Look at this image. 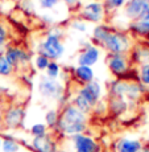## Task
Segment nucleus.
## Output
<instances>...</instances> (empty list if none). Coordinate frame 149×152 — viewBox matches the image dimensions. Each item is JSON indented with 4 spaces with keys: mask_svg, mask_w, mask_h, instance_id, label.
<instances>
[{
    "mask_svg": "<svg viewBox=\"0 0 149 152\" xmlns=\"http://www.w3.org/2000/svg\"><path fill=\"white\" fill-rule=\"evenodd\" d=\"M57 127L60 132L68 138L78 134H84L87 130V114L82 113L73 104H68L60 114Z\"/></svg>",
    "mask_w": 149,
    "mask_h": 152,
    "instance_id": "1",
    "label": "nucleus"
},
{
    "mask_svg": "<svg viewBox=\"0 0 149 152\" xmlns=\"http://www.w3.org/2000/svg\"><path fill=\"white\" fill-rule=\"evenodd\" d=\"M94 36L111 54H123L129 49V39L123 33L110 32L107 28L98 27L94 31Z\"/></svg>",
    "mask_w": 149,
    "mask_h": 152,
    "instance_id": "2",
    "label": "nucleus"
},
{
    "mask_svg": "<svg viewBox=\"0 0 149 152\" xmlns=\"http://www.w3.org/2000/svg\"><path fill=\"white\" fill-rule=\"evenodd\" d=\"M70 150L65 152H102V147L92 136L87 134H78L69 138Z\"/></svg>",
    "mask_w": 149,
    "mask_h": 152,
    "instance_id": "3",
    "label": "nucleus"
},
{
    "mask_svg": "<svg viewBox=\"0 0 149 152\" xmlns=\"http://www.w3.org/2000/svg\"><path fill=\"white\" fill-rule=\"evenodd\" d=\"M65 52V46L61 42L60 37L57 34L52 33L41 42L39 48V54L45 56L46 58H49L50 61H55L61 57Z\"/></svg>",
    "mask_w": 149,
    "mask_h": 152,
    "instance_id": "4",
    "label": "nucleus"
},
{
    "mask_svg": "<svg viewBox=\"0 0 149 152\" xmlns=\"http://www.w3.org/2000/svg\"><path fill=\"white\" fill-rule=\"evenodd\" d=\"M39 91L44 98L60 99L63 95V86L57 80H52L49 77H41L39 82Z\"/></svg>",
    "mask_w": 149,
    "mask_h": 152,
    "instance_id": "5",
    "label": "nucleus"
},
{
    "mask_svg": "<svg viewBox=\"0 0 149 152\" xmlns=\"http://www.w3.org/2000/svg\"><path fill=\"white\" fill-rule=\"evenodd\" d=\"M78 94H81L82 97L91 104L92 109H94L102 98V86L98 81L94 80V81H91V82L83 85V86L78 90Z\"/></svg>",
    "mask_w": 149,
    "mask_h": 152,
    "instance_id": "6",
    "label": "nucleus"
},
{
    "mask_svg": "<svg viewBox=\"0 0 149 152\" xmlns=\"http://www.w3.org/2000/svg\"><path fill=\"white\" fill-rule=\"evenodd\" d=\"M31 147L34 152H60L57 142L49 134L39 138H32Z\"/></svg>",
    "mask_w": 149,
    "mask_h": 152,
    "instance_id": "7",
    "label": "nucleus"
},
{
    "mask_svg": "<svg viewBox=\"0 0 149 152\" xmlns=\"http://www.w3.org/2000/svg\"><path fill=\"white\" fill-rule=\"evenodd\" d=\"M107 66L115 75H123L129 69V62L124 54H111L107 58Z\"/></svg>",
    "mask_w": 149,
    "mask_h": 152,
    "instance_id": "8",
    "label": "nucleus"
},
{
    "mask_svg": "<svg viewBox=\"0 0 149 152\" xmlns=\"http://www.w3.org/2000/svg\"><path fill=\"white\" fill-rule=\"evenodd\" d=\"M148 10L149 0H129L125 4V15L133 20H139Z\"/></svg>",
    "mask_w": 149,
    "mask_h": 152,
    "instance_id": "9",
    "label": "nucleus"
},
{
    "mask_svg": "<svg viewBox=\"0 0 149 152\" xmlns=\"http://www.w3.org/2000/svg\"><path fill=\"white\" fill-rule=\"evenodd\" d=\"M24 110L21 107H9L4 114H3V123L8 128H16L21 124L24 119Z\"/></svg>",
    "mask_w": 149,
    "mask_h": 152,
    "instance_id": "10",
    "label": "nucleus"
},
{
    "mask_svg": "<svg viewBox=\"0 0 149 152\" xmlns=\"http://www.w3.org/2000/svg\"><path fill=\"white\" fill-rule=\"evenodd\" d=\"M4 57L7 58V61L11 64V66L15 69L16 66L24 65L29 61V54L25 50L20 48H9L5 52Z\"/></svg>",
    "mask_w": 149,
    "mask_h": 152,
    "instance_id": "11",
    "label": "nucleus"
},
{
    "mask_svg": "<svg viewBox=\"0 0 149 152\" xmlns=\"http://www.w3.org/2000/svg\"><path fill=\"white\" fill-rule=\"evenodd\" d=\"M142 147V143L139 139L120 138L113 144V152H139Z\"/></svg>",
    "mask_w": 149,
    "mask_h": 152,
    "instance_id": "12",
    "label": "nucleus"
},
{
    "mask_svg": "<svg viewBox=\"0 0 149 152\" xmlns=\"http://www.w3.org/2000/svg\"><path fill=\"white\" fill-rule=\"evenodd\" d=\"M99 60V49L95 46H89L84 50L81 52V54L78 56V65L82 66H90L95 65Z\"/></svg>",
    "mask_w": 149,
    "mask_h": 152,
    "instance_id": "13",
    "label": "nucleus"
},
{
    "mask_svg": "<svg viewBox=\"0 0 149 152\" xmlns=\"http://www.w3.org/2000/svg\"><path fill=\"white\" fill-rule=\"evenodd\" d=\"M82 16L90 21H100L103 17V7L100 3H90L83 7Z\"/></svg>",
    "mask_w": 149,
    "mask_h": 152,
    "instance_id": "14",
    "label": "nucleus"
},
{
    "mask_svg": "<svg viewBox=\"0 0 149 152\" xmlns=\"http://www.w3.org/2000/svg\"><path fill=\"white\" fill-rule=\"evenodd\" d=\"M74 77L81 83L86 85V83L91 82V81H94V70H92V68H90V66L78 65L74 69Z\"/></svg>",
    "mask_w": 149,
    "mask_h": 152,
    "instance_id": "15",
    "label": "nucleus"
},
{
    "mask_svg": "<svg viewBox=\"0 0 149 152\" xmlns=\"http://www.w3.org/2000/svg\"><path fill=\"white\" fill-rule=\"evenodd\" d=\"M110 109L113 114H121L128 109V103L121 97H112L110 101Z\"/></svg>",
    "mask_w": 149,
    "mask_h": 152,
    "instance_id": "16",
    "label": "nucleus"
},
{
    "mask_svg": "<svg viewBox=\"0 0 149 152\" xmlns=\"http://www.w3.org/2000/svg\"><path fill=\"white\" fill-rule=\"evenodd\" d=\"M1 152H20L21 144L13 138H3L1 139Z\"/></svg>",
    "mask_w": 149,
    "mask_h": 152,
    "instance_id": "17",
    "label": "nucleus"
},
{
    "mask_svg": "<svg viewBox=\"0 0 149 152\" xmlns=\"http://www.w3.org/2000/svg\"><path fill=\"white\" fill-rule=\"evenodd\" d=\"M73 106H75L78 110H81L82 113H84V114H89L90 111L92 110L91 104H90L86 99L82 97L81 94H78V93H77V95L74 97V99H73Z\"/></svg>",
    "mask_w": 149,
    "mask_h": 152,
    "instance_id": "18",
    "label": "nucleus"
},
{
    "mask_svg": "<svg viewBox=\"0 0 149 152\" xmlns=\"http://www.w3.org/2000/svg\"><path fill=\"white\" fill-rule=\"evenodd\" d=\"M45 73H46V77L52 78V80H57L61 74V68H60V65H58V62L50 61L49 65H48V68H46V70H45Z\"/></svg>",
    "mask_w": 149,
    "mask_h": 152,
    "instance_id": "19",
    "label": "nucleus"
},
{
    "mask_svg": "<svg viewBox=\"0 0 149 152\" xmlns=\"http://www.w3.org/2000/svg\"><path fill=\"white\" fill-rule=\"evenodd\" d=\"M48 134V126L45 123H34L31 127V135L32 138H39Z\"/></svg>",
    "mask_w": 149,
    "mask_h": 152,
    "instance_id": "20",
    "label": "nucleus"
},
{
    "mask_svg": "<svg viewBox=\"0 0 149 152\" xmlns=\"http://www.w3.org/2000/svg\"><path fill=\"white\" fill-rule=\"evenodd\" d=\"M58 119H60V114L54 109L49 110L48 113L45 114V124L48 126V127H54V126H57Z\"/></svg>",
    "mask_w": 149,
    "mask_h": 152,
    "instance_id": "21",
    "label": "nucleus"
},
{
    "mask_svg": "<svg viewBox=\"0 0 149 152\" xmlns=\"http://www.w3.org/2000/svg\"><path fill=\"white\" fill-rule=\"evenodd\" d=\"M13 72V68L7 61L4 54H0V77H7Z\"/></svg>",
    "mask_w": 149,
    "mask_h": 152,
    "instance_id": "22",
    "label": "nucleus"
},
{
    "mask_svg": "<svg viewBox=\"0 0 149 152\" xmlns=\"http://www.w3.org/2000/svg\"><path fill=\"white\" fill-rule=\"evenodd\" d=\"M139 78L142 86L149 87V64H142L139 69Z\"/></svg>",
    "mask_w": 149,
    "mask_h": 152,
    "instance_id": "23",
    "label": "nucleus"
},
{
    "mask_svg": "<svg viewBox=\"0 0 149 152\" xmlns=\"http://www.w3.org/2000/svg\"><path fill=\"white\" fill-rule=\"evenodd\" d=\"M49 62H50V60L46 58L45 56H42V54H39L36 57V60H34V65H36V68L39 70H41V72H45L46 68H48V65H49Z\"/></svg>",
    "mask_w": 149,
    "mask_h": 152,
    "instance_id": "24",
    "label": "nucleus"
},
{
    "mask_svg": "<svg viewBox=\"0 0 149 152\" xmlns=\"http://www.w3.org/2000/svg\"><path fill=\"white\" fill-rule=\"evenodd\" d=\"M132 28L136 29V31L141 34H149V23L141 21V20H136V23L132 25Z\"/></svg>",
    "mask_w": 149,
    "mask_h": 152,
    "instance_id": "25",
    "label": "nucleus"
},
{
    "mask_svg": "<svg viewBox=\"0 0 149 152\" xmlns=\"http://www.w3.org/2000/svg\"><path fill=\"white\" fill-rule=\"evenodd\" d=\"M58 0H40V5L45 10H50L54 5H57Z\"/></svg>",
    "mask_w": 149,
    "mask_h": 152,
    "instance_id": "26",
    "label": "nucleus"
},
{
    "mask_svg": "<svg viewBox=\"0 0 149 152\" xmlns=\"http://www.w3.org/2000/svg\"><path fill=\"white\" fill-rule=\"evenodd\" d=\"M5 39H7V32H5L4 27H1V25H0V46L4 45Z\"/></svg>",
    "mask_w": 149,
    "mask_h": 152,
    "instance_id": "27",
    "label": "nucleus"
},
{
    "mask_svg": "<svg viewBox=\"0 0 149 152\" xmlns=\"http://www.w3.org/2000/svg\"><path fill=\"white\" fill-rule=\"evenodd\" d=\"M125 1H127V0H110V4H111V7H113V8H119V7H121Z\"/></svg>",
    "mask_w": 149,
    "mask_h": 152,
    "instance_id": "28",
    "label": "nucleus"
},
{
    "mask_svg": "<svg viewBox=\"0 0 149 152\" xmlns=\"http://www.w3.org/2000/svg\"><path fill=\"white\" fill-rule=\"evenodd\" d=\"M139 20H141V21H145V23H149V10H148L144 15H142V16L140 17Z\"/></svg>",
    "mask_w": 149,
    "mask_h": 152,
    "instance_id": "29",
    "label": "nucleus"
},
{
    "mask_svg": "<svg viewBox=\"0 0 149 152\" xmlns=\"http://www.w3.org/2000/svg\"><path fill=\"white\" fill-rule=\"evenodd\" d=\"M139 152H149V147H147V145H142V147L139 150Z\"/></svg>",
    "mask_w": 149,
    "mask_h": 152,
    "instance_id": "30",
    "label": "nucleus"
},
{
    "mask_svg": "<svg viewBox=\"0 0 149 152\" xmlns=\"http://www.w3.org/2000/svg\"><path fill=\"white\" fill-rule=\"evenodd\" d=\"M3 114L4 113H3V109H1V106H0V123L3 122Z\"/></svg>",
    "mask_w": 149,
    "mask_h": 152,
    "instance_id": "31",
    "label": "nucleus"
},
{
    "mask_svg": "<svg viewBox=\"0 0 149 152\" xmlns=\"http://www.w3.org/2000/svg\"><path fill=\"white\" fill-rule=\"evenodd\" d=\"M63 1H66V3H69V4H71V3L77 1V0H63Z\"/></svg>",
    "mask_w": 149,
    "mask_h": 152,
    "instance_id": "32",
    "label": "nucleus"
},
{
    "mask_svg": "<svg viewBox=\"0 0 149 152\" xmlns=\"http://www.w3.org/2000/svg\"><path fill=\"white\" fill-rule=\"evenodd\" d=\"M0 150H1V138H0Z\"/></svg>",
    "mask_w": 149,
    "mask_h": 152,
    "instance_id": "33",
    "label": "nucleus"
},
{
    "mask_svg": "<svg viewBox=\"0 0 149 152\" xmlns=\"http://www.w3.org/2000/svg\"><path fill=\"white\" fill-rule=\"evenodd\" d=\"M148 113H149V104H148Z\"/></svg>",
    "mask_w": 149,
    "mask_h": 152,
    "instance_id": "34",
    "label": "nucleus"
}]
</instances>
